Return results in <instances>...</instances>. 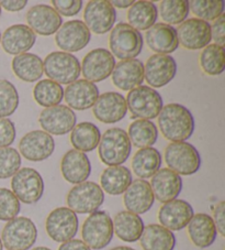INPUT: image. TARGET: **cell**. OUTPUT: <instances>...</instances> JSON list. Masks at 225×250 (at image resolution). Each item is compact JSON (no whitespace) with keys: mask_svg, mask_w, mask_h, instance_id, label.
<instances>
[{"mask_svg":"<svg viewBox=\"0 0 225 250\" xmlns=\"http://www.w3.org/2000/svg\"><path fill=\"white\" fill-rule=\"evenodd\" d=\"M158 127L167 140L184 142L192 136L194 119L188 108L177 103H171L164 106L159 113Z\"/></svg>","mask_w":225,"mask_h":250,"instance_id":"1","label":"cell"},{"mask_svg":"<svg viewBox=\"0 0 225 250\" xmlns=\"http://www.w3.org/2000/svg\"><path fill=\"white\" fill-rule=\"evenodd\" d=\"M132 151V145L128 132L121 128L106 130L98 145V153L103 165L108 167L121 166L128 160Z\"/></svg>","mask_w":225,"mask_h":250,"instance_id":"2","label":"cell"},{"mask_svg":"<svg viewBox=\"0 0 225 250\" xmlns=\"http://www.w3.org/2000/svg\"><path fill=\"white\" fill-rule=\"evenodd\" d=\"M168 169L179 175H192L201 167V157L196 146L188 142H170L164 154Z\"/></svg>","mask_w":225,"mask_h":250,"instance_id":"3","label":"cell"},{"mask_svg":"<svg viewBox=\"0 0 225 250\" xmlns=\"http://www.w3.org/2000/svg\"><path fill=\"white\" fill-rule=\"evenodd\" d=\"M143 44L144 41L141 32L128 23H118L111 30L109 37L110 52L121 61L132 60L140 55Z\"/></svg>","mask_w":225,"mask_h":250,"instance_id":"4","label":"cell"},{"mask_svg":"<svg viewBox=\"0 0 225 250\" xmlns=\"http://www.w3.org/2000/svg\"><path fill=\"white\" fill-rule=\"evenodd\" d=\"M113 235V222L110 215L103 210L90 214L81 227L83 241L94 250L106 248L111 243Z\"/></svg>","mask_w":225,"mask_h":250,"instance_id":"5","label":"cell"},{"mask_svg":"<svg viewBox=\"0 0 225 250\" xmlns=\"http://www.w3.org/2000/svg\"><path fill=\"white\" fill-rule=\"evenodd\" d=\"M125 102L133 118L138 119L156 118L164 107L161 94L150 86L143 85L130 90Z\"/></svg>","mask_w":225,"mask_h":250,"instance_id":"6","label":"cell"},{"mask_svg":"<svg viewBox=\"0 0 225 250\" xmlns=\"http://www.w3.org/2000/svg\"><path fill=\"white\" fill-rule=\"evenodd\" d=\"M43 68L49 80L57 84L69 85L80 76V63L78 59L71 53L57 51L52 52L44 59Z\"/></svg>","mask_w":225,"mask_h":250,"instance_id":"7","label":"cell"},{"mask_svg":"<svg viewBox=\"0 0 225 250\" xmlns=\"http://www.w3.org/2000/svg\"><path fill=\"white\" fill-rule=\"evenodd\" d=\"M37 238L38 229L32 219L16 217L3 227L0 239L8 250H29L36 244Z\"/></svg>","mask_w":225,"mask_h":250,"instance_id":"8","label":"cell"},{"mask_svg":"<svg viewBox=\"0 0 225 250\" xmlns=\"http://www.w3.org/2000/svg\"><path fill=\"white\" fill-rule=\"evenodd\" d=\"M66 202L68 208L76 214H92L103 204L105 192L99 184L85 181L71 188Z\"/></svg>","mask_w":225,"mask_h":250,"instance_id":"9","label":"cell"},{"mask_svg":"<svg viewBox=\"0 0 225 250\" xmlns=\"http://www.w3.org/2000/svg\"><path fill=\"white\" fill-rule=\"evenodd\" d=\"M12 193L24 204L38 203L44 193V182L42 175L32 167L20 169L12 176Z\"/></svg>","mask_w":225,"mask_h":250,"instance_id":"10","label":"cell"},{"mask_svg":"<svg viewBox=\"0 0 225 250\" xmlns=\"http://www.w3.org/2000/svg\"><path fill=\"white\" fill-rule=\"evenodd\" d=\"M78 217L68 208H57L46 217L45 229L47 235L56 243H66L74 239L78 232Z\"/></svg>","mask_w":225,"mask_h":250,"instance_id":"11","label":"cell"},{"mask_svg":"<svg viewBox=\"0 0 225 250\" xmlns=\"http://www.w3.org/2000/svg\"><path fill=\"white\" fill-rule=\"evenodd\" d=\"M85 24L90 33L105 34L113 28L116 20L114 7L107 0H92L85 7Z\"/></svg>","mask_w":225,"mask_h":250,"instance_id":"12","label":"cell"},{"mask_svg":"<svg viewBox=\"0 0 225 250\" xmlns=\"http://www.w3.org/2000/svg\"><path fill=\"white\" fill-rule=\"evenodd\" d=\"M115 66V59L109 50L94 49L86 55L80 65L86 81L92 83L102 82L109 77Z\"/></svg>","mask_w":225,"mask_h":250,"instance_id":"13","label":"cell"},{"mask_svg":"<svg viewBox=\"0 0 225 250\" xmlns=\"http://www.w3.org/2000/svg\"><path fill=\"white\" fill-rule=\"evenodd\" d=\"M92 39V33L81 20H71L62 24L55 33V43L63 52H78L85 49Z\"/></svg>","mask_w":225,"mask_h":250,"instance_id":"14","label":"cell"},{"mask_svg":"<svg viewBox=\"0 0 225 250\" xmlns=\"http://www.w3.org/2000/svg\"><path fill=\"white\" fill-rule=\"evenodd\" d=\"M176 32L179 44L188 50H202L212 41L210 23L197 18L185 20Z\"/></svg>","mask_w":225,"mask_h":250,"instance_id":"15","label":"cell"},{"mask_svg":"<svg viewBox=\"0 0 225 250\" xmlns=\"http://www.w3.org/2000/svg\"><path fill=\"white\" fill-rule=\"evenodd\" d=\"M77 117L68 106L57 105L41 111L38 123L49 135L63 136L71 132L76 126Z\"/></svg>","mask_w":225,"mask_h":250,"instance_id":"16","label":"cell"},{"mask_svg":"<svg viewBox=\"0 0 225 250\" xmlns=\"http://www.w3.org/2000/svg\"><path fill=\"white\" fill-rule=\"evenodd\" d=\"M177 63L170 55L154 54L144 65V80L152 88H161L175 79Z\"/></svg>","mask_w":225,"mask_h":250,"instance_id":"17","label":"cell"},{"mask_svg":"<svg viewBox=\"0 0 225 250\" xmlns=\"http://www.w3.org/2000/svg\"><path fill=\"white\" fill-rule=\"evenodd\" d=\"M19 150L21 156L29 161H44L54 152V138L43 130L30 131L21 138Z\"/></svg>","mask_w":225,"mask_h":250,"instance_id":"18","label":"cell"},{"mask_svg":"<svg viewBox=\"0 0 225 250\" xmlns=\"http://www.w3.org/2000/svg\"><path fill=\"white\" fill-rule=\"evenodd\" d=\"M127 102L122 94L108 92L99 95L93 106L94 116L103 124H114L122 120L127 115Z\"/></svg>","mask_w":225,"mask_h":250,"instance_id":"19","label":"cell"},{"mask_svg":"<svg viewBox=\"0 0 225 250\" xmlns=\"http://www.w3.org/2000/svg\"><path fill=\"white\" fill-rule=\"evenodd\" d=\"M193 215L192 206L187 201L176 198L162 205L158 210V221L170 231H178L187 227Z\"/></svg>","mask_w":225,"mask_h":250,"instance_id":"20","label":"cell"},{"mask_svg":"<svg viewBox=\"0 0 225 250\" xmlns=\"http://www.w3.org/2000/svg\"><path fill=\"white\" fill-rule=\"evenodd\" d=\"M28 27L40 36H52L62 27L63 19L53 7L36 5L27 14Z\"/></svg>","mask_w":225,"mask_h":250,"instance_id":"21","label":"cell"},{"mask_svg":"<svg viewBox=\"0 0 225 250\" xmlns=\"http://www.w3.org/2000/svg\"><path fill=\"white\" fill-rule=\"evenodd\" d=\"M150 185L154 197L164 204L178 197L183 191V179L174 171L164 167L152 176Z\"/></svg>","mask_w":225,"mask_h":250,"instance_id":"22","label":"cell"},{"mask_svg":"<svg viewBox=\"0 0 225 250\" xmlns=\"http://www.w3.org/2000/svg\"><path fill=\"white\" fill-rule=\"evenodd\" d=\"M155 197L150 188V182L146 180L137 179L132 181V183L124 192L123 203L125 208L133 214L141 215L152 208Z\"/></svg>","mask_w":225,"mask_h":250,"instance_id":"23","label":"cell"},{"mask_svg":"<svg viewBox=\"0 0 225 250\" xmlns=\"http://www.w3.org/2000/svg\"><path fill=\"white\" fill-rule=\"evenodd\" d=\"M60 172L68 183L75 185L83 183L92 173L89 158L78 150H69L60 161Z\"/></svg>","mask_w":225,"mask_h":250,"instance_id":"24","label":"cell"},{"mask_svg":"<svg viewBox=\"0 0 225 250\" xmlns=\"http://www.w3.org/2000/svg\"><path fill=\"white\" fill-rule=\"evenodd\" d=\"M99 97L97 85L86 80H77L64 90V98L69 108L86 110L92 108Z\"/></svg>","mask_w":225,"mask_h":250,"instance_id":"25","label":"cell"},{"mask_svg":"<svg viewBox=\"0 0 225 250\" xmlns=\"http://www.w3.org/2000/svg\"><path fill=\"white\" fill-rule=\"evenodd\" d=\"M37 42V34L27 24H15L8 28L1 37V45L5 52L20 55L31 50Z\"/></svg>","mask_w":225,"mask_h":250,"instance_id":"26","label":"cell"},{"mask_svg":"<svg viewBox=\"0 0 225 250\" xmlns=\"http://www.w3.org/2000/svg\"><path fill=\"white\" fill-rule=\"evenodd\" d=\"M144 81V64L140 60L132 59L120 61L112 72L114 86L124 92H130L141 86Z\"/></svg>","mask_w":225,"mask_h":250,"instance_id":"27","label":"cell"},{"mask_svg":"<svg viewBox=\"0 0 225 250\" xmlns=\"http://www.w3.org/2000/svg\"><path fill=\"white\" fill-rule=\"evenodd\" d=\"M146 44L156 54L168 55L178 49L176 29L166 23H156L146 32Z\"/></svg>","mask_w":225,"mask_h":250,"instance_id":"28","label":"cell"},{"mask_svg":"<svg viewBox=\"0 0 225 250\" xmlns=\"http://www.w3.org/2000/svg\"><path fill=\"white\" fill-rule=\"evenodd\" d=\"M188 236L191 243L198 248L205 249L214 244L218 236L215 224L209 214L199 213L193 215L187 225Z\"/></svg>","mask_w":225,"mask_h":250,"instance_id":"29","label":"cell"},{"mask_svg":"<svg viewBox=\"0 0 225 250\" xmlns=\"http://www.w3.org/2000/svg\"><path fill=\"white\" fill-rule=\"evenodd\" d=\"M112 222H113V232L125 243H135L140 240L145 227L140 215L133 214L129 210L119 212Z\"/></svg>","mask_w":225,"mask_h":250,"instance_id":"30","label":"cell"},{"mask_svg":"<svg viewBox=\"0 0 225 250\" xmlns=\"http://www.w3.org/2000/svg\"><path fill=\"white\" fill-rule=\"evenodd\" d=\"M140 244L143 250H174L176 237L174 232L159 224H150L144 227Z\"/></svg>","mask_w":225,"mask_h":250,"instance_id":"31","label":"cell"},{"mask_svg":"<svg viewBox=\"0 0 225 250\" xmlns=\"http://www.w3.org/2000/svg\"><path fill=\"white\" fill-rule=\"evenodd\" d=\"M132 181V173L127 167H108L101 173L100 188L103 192L116 196L124 194Z\"/></svg>","mask_w":225,"mask_h":250,"instance_id":"32","label":"cell"},{"mask_svg":"<svg viewBox=\"0 0 225 250\" xmlns=\"http://www.w3.org/2000/svg\"><path fill=\"white\" fill-rule=\"evenodd\" d=\"M129 25H131L137 31L150 30L156 24L158 18V10L152 1H134L128 11Z\"/></svg>","mask_w":225,"mask_h":250,"instance_id":"33","label":"cell"},{"mask_svg":"<svg viewBox=\"0 0 225 250\" xmlns=\"http://www.w3.org/2000/svg\"><path fill=\"white\" fill-rule=\"evenodd\" d=\"M162 154L153 146L140 149L133 156L132 170L141 180L152 178L161 169Z\"/></svg>","mask_w":225,"mask_h":250,"instance_id":"34","label":"cell"},{"mask_svg":"<svg viewBox=\"0 0 225 250\" xmlns=\"http://www.w3.org/2000/svg\"><path fill=\"white\" fill-rule=\"evenodd\" d=\"M12 71L19 80L33 83L41 79L44 73L43 61L40 57L33 53L17 55L11 63Z\"/></svg>","mask_w":225,"mask_h":250,"instance_id":"35","label":"cell"},{"mask_svg":"<svg viewBox=\"0 0 225 250\" xmlns=\"http://www.w3.org/2000/svg\"><path fill=\"white\" fill-rule=\"evenodd\" d=\"M101 132L96 125L89 122L76 125L71 133V142L75 150L81 152H90L99 145Z\"/></svg>","mask_w":225,"mask_h":250,"instance_id":"36","label":"cell"},{"mask_svg":"<svg viewBox=\"0 0 225 250\" xmlns=\"http://www.w3.org/2000/svg\"><path fill=\"white\" fill-rule=\"evenodd\" d=\"M128 136L131 145L136 148H149L157 141L158 129L150 120L138 119L130 125Z\"/></svg>","mask_w":225,"mask_h":250,"instance_id":"37","label":"cell"},{"mask_svg":"<svg viewBox=\"0 0 225 250\" xmlns=\"http://www.w3.org/2000/svg\"><path fill=\"white\" fill-rule=\"evenodd\" d=\"M33 97L38 105L45 108L57 106L64 98V89L51 80H42L34 86Z\"/></svg>","mask_w":225,"mask_h":250,"instance_id":"38","label":"cell"},{"mask_svg":"<svg viewBox=\"0 0 225 250\" xmlns=\"http://www.w3.org/2000/svg\"><path fill=\"white\" fill-rule=\"evenodd\" d=\"M200 66L207 75L218 76L222 74L225 67L224 46L215 43L206 46L200 55Z\"/></svg>","mask_w":225,"mask_h":250,"instance_id":"39","label":"cell"},{"mask_svg":"<svg viewBox=\"0 0 225 250\" xmlns=\"http://www.w3.org/2000/svg\"><path fill=\"white\" fill-rule=\"evenodd\" d=\"M159 15L166 24H180L189 15L187 0H164L159 3Z\"/></svg>","mask_w":225,"mask_h":250,"instance_id":"40","label":"cell"},{"mask_svg":"<svg viewBox=\"0 0 225 250\" xmlns=\"http://www.w3.org/2000/svg\"><path fill=\"white\" fill-rule=\"evenodd\" d=\"M189 10L203 21H214L223 14L224 1L222 0H192L189 2Z\"/></svg>","mask_w":225,"mask_h":250,"instance_id":"41","label":"cell"},{"mask_svg":"<svg viewBox=\"0 0 225 250\" xmlns=\"http://www.w3.org/2000/svg\"><path fill=\"white\" fill-rule=\"evenodd\" d=\"M19 106V94L15 85L7 80H0V118H7Z\"/></svg>","mask_w":225,"mask_h":250,"instance_id":"42","label":"cell"},{"mask_svg":"<svg viewBox=\"0 0 225 250\" xmlns=\"http://www.w3.org/2000/svg\"><path fill=\"white\" fill-rule=\"evenodd\" d=\"M21 167V156L16 149L0 148V179L12 178Z\"/></svg>","mask_w":225,"mask_h":250,"instance_id":"43","label":"cell"},{"mask_svg":"<svg viewBox=\"0 0 225 250\" xmlns=\"http://www.w3.org/2000/svg\"><path fill=\"white\" fill-rule=\"evenodd\" d=\"M21 209L20 201L11 189L0 188V221L9 222L18 216Z\"/></svg>","mask_w":225,"mask_h":250,"instance_id":"44","label":"cell"},{"mask_svg":"<svg viewBox=\"0 0 225 250\" xmlns=\"http://www.w3.org/2000/svg\"><path fill=\"white\" fill-rule=\"evenodd\" d=\"M52 5L59 16L73 17L79 14L83 8V1L81 0H53Z\"/></svg>","mask_w":225,"mask_h":250,"instance_id":"45","label":"cell"},{"mask_svg":"<svg viewBox=\"0 0 225 250\" xmlns=\"http://www.w3.org/2000/svg\"><path fill=\"white\" fill-rule=\"evenodd\" d=\"M16 126L8 118H0V148H8L15 142Z\"/></svg>","mask_w":225,"mask_h":250,"instance_id":"46","label":"cell"},{"mask_svg":"<svg viewBox=\"0 0 225 250\" xmlns=\"http://www.w3.org/2000/svg\"><path fill=\"white\" fill-rule=\"evenodd\" d=\"M211 38L215 41V44L223 46L225 44V15L222 14L214 20L211 25Z\"/></svg>","mask_w":225,"mask_h":250,"instance_id":"47","label":"cell"},{"mask_svg":"<svg viewBox=\"0 0 225 250\" xmlns=\"http://www.w3.org/2000/svg\"><path fill=\"white\" fill-rule=\"evenodd\" d=\"M213 222L215 224L216 230L221 236H225V202L221 201L216 204L213 210Z\"/></svg>","mask_w":225,"mask_h":250,"instance_id":"48","label":"cell"},{"mask_svg":"<svg viewBox=\"0 0 225 250\" xmlns=\"http://www.w3.org/2000/svg\"><path fill=\"white\" fill-rule=\"evenodd\" d=\"M27 0H16V1H9V0H2L0 1V6L5 8L7 11L10 12H18L23 10L27 6Z\"/></svg>","mask_w":225,"mask_h":250,"instance_id":"49","label":"cell"},{"mask_svg":"<svg viewBox=\"0 0 225 250\" xmlns=\"http://www.w3.org/2000/svg\"><path fill=\"white\" fill-rule=\"evenodd\" d=\"M58 250H92L83 240L71 239L59 246Z\"/></svg>","mask_w":225,"mask_h":250,"instance_id":"50","label":"cell"},{"mask_svg":"<svg viewBox=\"0 0 225 250\" xmlns=\"http://www.w3.org/2000/svg\"><path fill=\"white\" fill-rule=\"evenodd\" d=\"M110 3L112 6H115L118 8H121V9H125V8H129L131 7L134 1L133 0H125V1H118V0H112V1H110Z\"/></svg>","mask_w":225,"mask_h":250,"instance_id":"51","label":"cell"},{"mask_svg":"<svg viewBox=\"0 0 225 250\" xmlns=\"http://www.w3.org/2000/svg\"><path fill=\"white\" fill-rule=\"evenodd\" d=\"M110 250H135L131 247H128V246H119V247H114Z\"/></svg>","mask_w":225,"mask_h":250,"instance_id":"52","label":"cell"},{"mask_svg":"<svg viewBox=\"0 0 225 250\" xmlns=\"http://www.w3.org/2000/svg\"><path fill=\"white\" fill-rule=\"evenodd\" d=\"M31 250H52V249L47 247H36V248H32Z\"/></svg>","mask_w":225,"mask_h":250,"instance_id":"53","label":"cell"},{"mask_svg":"<svg viewBox=\"0 0 225 250\" xmlns=\"http://www.w3.org/2000/svg\"><path fill=\"white\" fill-rule=\"evenodd\" d=\"M2 247H3V246H2V241H1V239H0V250H2Z\"/></svg>","mask_w":225,"mask_h":250,"instance_id":"54","label":"cell"},{"mask_svg":"<svg viewBox=\"0 0 225 250\" xmlns=\"http://www.w3.org/2000/svg\"><path fill=\"white\" fill-rule=\"evenodd\" d=\"M0 16H1V6H0Z\"/></svg>","mask_w":225,"mask_h":250,"instance_id":"55","label":"cell"},{"mask_svg":"<svg viewBox=\"0 0 225 250\" xmlns=\"http://www.w3.org/2000/svg\"><path fill=\"white\" fill-rule=\"evenodd\" d=\"M0 42H1V32H0Z\"/></svg>","mask_w":225,"mask_h":250,"instance_id":"56","label":"cell"}]
</instances>
